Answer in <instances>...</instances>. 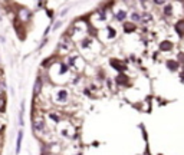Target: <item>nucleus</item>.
I'll list each match as a JSON object with an SVG mask.
<instances>
[{"label": "nucleus", "mask_w": 184, "mask_h": 155, "mask_svg": "<svg viewBox=\"0 0 184 155\" xmlns=\"http://www.w3.org/2000/svg\"><path fill=\"white\" fill-rule=\"evenodd\" d=\"M171 48H173L171 42H163V43L160 45V49H161V50H170Z\"/></svg>", "instance_id": "obj_7"}, {"label": "nucleus", "mask_w": 184, "mask_h": 155, "mask_svg": "<svg viewBox=\"0 0 184 155\" xmlns=\"http://www.w3.org/2000/svg\"><path fill=\"white\" fill-rule=\"evenodd\" d=\"M22 139H23V132L20 131L17 134V141H16V154L20 152V148H22Z\"/></svg>", "instance_id": "obj_2"}, {"label": "nucleus", "mask_w": 184, "mask_h": 155, "mask_svg": "<svg viewBox=\"0 0 184 155\" xmlns=\"http://www.w3.org/2000/svg\"><path fill=\"white\" fill-rule=\"evenodd\" d=\"M125 16H127V13H125L124 10H121V12H118V13H117V16H115V17H117V20H120V22H121V20H124V19H125Z\"/></svg>", "instance_id": "obj_10"}, {"label": "nucleus", "mask_w": 184, "mask_h": 155, "mask_svg": "<svg viewBox=\"0 0 184 155\" xmlns=\"http://www.w3.org/2000/svg\"><path fill=\"white\" fill-rule=\"evenodd\" d=\"M40 86H42V81H40V78H38V79H36V82H35V88H33V93H35V96L39 93Z\"/></svg>", "instance_id": "obj_5"}, {"label": "nucleus", "mask_w": 184, "mask_h": 155, "mask_svg": "<svg viewBox=\"0 0 184 155\" xmlns=\"http://www.w3.org/2000/svg\"><path fill=\"white\" fill-rule=\"evenodd\" d=\"M23 112H25V103H22L20 106V113H19V123L23 125Z\"/></svg>", "instance_id": "obj_9"}, {"label": "nucleus", "mask_w": 184, "mask_h": 155, "mask_svg": "<svg viewBox=\"0 0 184 155\" xmlns=\"http://www.w3.org/2000/svg\"><path fill=\"white\" fill-rule=\"evenodd\" d=\"M124 30H125L127 33H131L132 30H135L134 23H132V22H127V23H124Z\"/></svg>", "instance_id": "obj_4"}, {"label": "nucleus", "mask_w": 184, "mask_h": 155, "mask_svg": "<svg viewBox=\"0 0 184 155\" xmlns=\"http://www.w3.org/2000/svg\"><path fill=\"white\" fill-rule=\"evenodd\" d=\"M165 2V0H154V3H157V5H163Z\"/></svg>", "instance_id": "obj_15"}, {"label": "nucleus", "mask_w": 184, "mask_h": 155, "mask_svg": "<svg viewBox=\"0 0 184 155\" xmlns=\"http://www.w3.org/2000/svg\"><path fill=\"white\" fill-rule=\"evenodd\" d=\"M175 30L180 35H184V20H178V23L175 25Z\"/></svg>", "instance_id": "obj_6"}, {"label": "nucleus", "mask_w": 184, "mask_h": 155, "mask_svg": "<svg viewBox=\"0 0 184 155\" xmlns=\"http://www.w3.org/2000/svg\"><path fill=\"white\" fill-rule=\"evenodd\" d=\"M6 109V99L5 96H0V112H5Z\"/></svg>", "instance_id": "obj_8"}, {"label": "nucleus", "mask_w": 184, "mask_h": 155, "mask_svg": "<svg viewBox=\"0 0 184 155\" xmlns=\"http://www.w3.org/2000/svg\"><path fill=\"white\" fill-rule=\"evenodd\" d=\"M19 17H20V20H22V22L29 20V17H30L29 10H28V9H20V12H19Z\"/></svg>", "instance_id": "obj_1"}, {"label": "nucleus", "mask_w": 184, "mask_h": 155, "mask_svg": "<svg viewBox=\"0 0 184 155\" xmlns=\"http://www.w3.org/2000/svg\"><path fill=\"white\" fill-rule=\"evenodd\" d=\"M171 9H173V6H171V5H167V6L164 7V13H165L167 16H171V13H173Z\"/></svg>", "instance_id": "obj_12"}, {"label": "nucleus", "mask_w": 184, "mask_h": 155, "mask_svg": "<svg viewBox=\"0 0 184 155\" xmlns=\"http://www.w3.org/2000/svg\"><path fill=\"white\" fill-rule=\"evenodd\" d=\"M180 2H184V0H180Z\"/></svg>", "instance_id": "obj_16"}, {"label": "nucleus", "mask_w": 184, "mask_h": 155, "mask_svg": "<svg viewBox=\"0 0 184 155\" xmlns=\"http://www.w3.org/2000/svg\"><path fill=\"white\" fill-rule=\"evenodd\" d=\"M150 20H151V15H148V13L142 15V22H150Z\"/></svg>", "instance_id": "obj_14"}, {"label": "nucleus", "mask_w": 184, "mask_h": 155, "mask_svg": "<svg viewBox=\"0 0 184 155\" xmlns=\"http://www.w3.org/2000/svg\"><path fill=\"white\" fill-rule=\"evenodd\" d=\"M66 99H68V92H66L65 89L59 91V92H58V102H65Z\"/></svg>", "instance_id": "obj_3"}, {"label": "nucleus", "mask_w": 184, "mask_h": 155, "mask_svg": "<svg viewBox=\"0 0 184 155\" xmlns=\"http://www.w3.org/2000/svg\"><path fill=\"white\" fill-rule=\"evenodd\" d=\"M140 19H141V16H140L138 13H135V12L131 13V20H132V22H140Z\"/></svg>", "instance_id": "obj_13"}, {"label": "nucleus", "mask_w": 184, "mask_h": 155, "mask_svg": "<svg viewBox=\"0 0 184 155\" xmlns=\"http://www.w3.org/2000/svg\"><path fill=\"white\" fill-rule=\"evenodd\" d=\"M167 65H168V68H170L171 70L177 69V66H178V63H177V62H174V60H168V62H167Z\"/></svg>", "instance_id": "obj_11"}]
</instances>
